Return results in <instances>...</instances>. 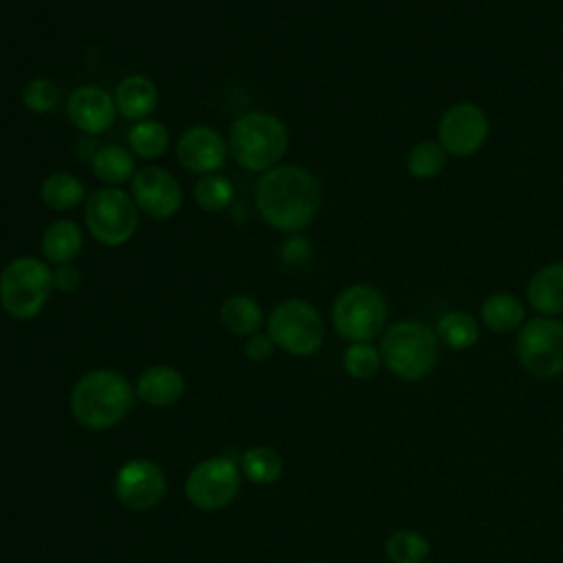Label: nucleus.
I'll list each match as a JSON object with an SVG mask.
<instances>
[{
    "label": "nucleus",
    "mask_w": 563,
    "mask_h": 563,
    "mask_svg": "<svg viewBox=\"0 0 563 563\" xmlns=\"http://www.w3.org/2000/svg\"><path fill=\"white\" fill-rule=\"evenodd\" d=\"M321 183L299 163H279L255 183V209L266 227L279 233H299L321 209Z\"/></svg>",
    "instance_id": "obj_1"
},
{
    "label": "nucleus",
    "mask_w": 563,
    "mask_h": 563,
    "mask_svg": "<svg viewBox=\"0 0 563 563\" xmlns=\"http://www.w3.org/2000/svg\"><path fill=\"white\" fill-rule=\"evenodd\" d=\"M132 402V385L123 374L108 367L86 372L70 391V411L75 420L90 431H106L119 424Z\"/></svg>",
    "instance_id": "obj_2"
},
{
    "label": "nucleus",
    "mask_w": 563,
    "mask_h": 563,
    "mask_svg": "<svg viewBox=\"0 0 563 563\" xmlns=\"http://www.w3.org/2000/svg\"><path fill=\"white\" fill-rule=\"evenodd\" d=\"M229 154L246 172L264 174L277 167L288 150V125L273 112L253 110L240 114L229 128Z\"/></svg>",
    "instance_id": "obj_3"
},
{
    "label": "nucleus",
    "mask_w": 563,
    "mask_h": 563,
    "mask_svg": "<svg viewBox=\"0 0 563 563\" xmlns=\"http://www.w3.org/2000/svg\"><path fill=\"white\" fill-rule=\"evenodd\" d=\"M53 290V268L44 257L18 255L0 271V308L15 321L35 319Z\"/></svg>",
    "instance_id": "obj_4"
},
{
    "label": "nucleus",
    "mask_w": 563,
    "mask_h": 563,
    "mask_svg": "<svg viewBox=\"0 0 563 563\" xmlns=\"http://www.w3.org/2000/svg\"><path fill=\"white\" fill-rule=\"evenodd\" d=\"M440 341L435 330L420 321H398L380 339V358L385 367L402 380L424 378L438 361Z\"/></svg>",
    "instance_id": "obj_5"
},
{
    "label": "nucleus",
    "mask_w": 563,
    "mask_h": 563,
    "mask_svg": "<svg viewBox=\"0 0 563 563\" xmlns=\"http://www.w3.org/2000/svg\"><path fill=\"white\" fill-rule=\"evenodd\" d=\"M139 207L123 187H97L86 196L84 222L99 244L117 249L128 244L139 229Z\"/></svg>",
    "instance_id": "obj_6"
},
{
    "label": "nucleus",
    "mask_w": 563,
    "mask_h": 563,
    "mask_svg": "<svg viewBox=\"0 0 563 563\" xmlns=\"http://www.w3.org/2000/svg\"><path fill=\"white\" fill-rule=\"evenodd\" d=\"M330 319L339 336L350 343H369L387 321V301L369 284L345 286L332 301Z\"/></svg>",
    "instance_id": "obj_7"
},
{
    "label": "nucleus",
    "mask_w": 563,
    "mask_h": 563,
    "mask_svg": "<svg viewBox=\"0 0 563 563\" xmlns=\"http://www.w3.org/2000/svg\"><path fill=\"white\" fill-rule=\"evenodd\" d=\"M266 332L275 347L292 356H312L323 345L325 323L321 312L310 301L295 297L279 301L271 310Z\"/></svg>",
    "instance_id": "obj_8"
},
{
    "label": "nucleus",
    "mask_w": 563,
    "mask_h": 563,
    "mask_svg": "<svg viewBox=\"0 0 563 563\" xmlns=\"http://www.w3.org/2000/svg\"><path fill=\"white\" fill-rule=\"evenodd\" d=\"M517 358L523 369L539 378L563 374V321L554 317L528 319L517 334Z\"/></svg>",
    "instance_id": "obj_9"
},
{
    "label": "nucleus",
    "mask_w": 563,
    "mask_h": 563,
    "mask_svg": "<svg viewBox=\"0 0 563 563\" xmlns=\"http://www.w3.org/2000/svg\"><path fill=\"white\" fill-rule=\"evenodd\" d=\"M240 490L238 464L229 457L213 455L196 464L185 479V497L200 510L227 508Z\"/></svg>",
    "instance_id": "obj_10"
},
{
    "label": "nucleus",
    "mask_w": 563,
    "mask_h": 563,
    "mask_svg": "<svg viewBox=\"0 0 563 563\" xmlns=\"http://www.w3.org/2000/svg\"><path fill=\"white\" fill-rule=\"evenodd\" d=\"M490 132L486 112L473 101H460L446 108L438 123V143L451 156L464 158L477 154Z\"/></svg>",
    "instance_id": "obj_11"
},
{
    "label": "nucleus",
    "mask_w": 563,
    "mask_h": 563,
    "mask_svg": "<svg viewBox=\"0 0 563 563\" xmlns=\"http://www.w3.org/2000/svg\"><path fill=\"white\" fill-rule=\"evenodd\" d=\"M130 183V194L143 216L152 220H169L180 211L185 200L183 187L169 169L161 165H145L136 169Z\"/></svg>",
    "instance_id": "obj_12"
},
{
    "label": "nucleus",
    "mask_w": 563,
    "mask_h": 563,
    "mask_svg": "<svg viewBox=\"0 0 563 563\" xmlns=\"http://www.w3.org/2000/svg\"><path fill=\"white\" fill-rule=\"evenodd\" d=\"M167 482L161 466L152 460L134 457L125 462L114 475L117 499L136 512L152 510L163 501Z\"/></svg>",
    "instance_id": "obj_13"
},
{
    "label": "nucleus",
    "mask_w": 563,
    "mask_h": 563,
    "mask_svg": "<svg viewBox=\"0 0 563 563\" xmlns=\"http://www.w3.org/2000/svg\"><path fill=\"white\" fill-rule=\"evenodd\" d=\"M229 156L227 139L213 125H191L176 141L178 163L198 176L216 174L224 167Z\"/></svg>",
    "instance_id": "obj_14"
},
{
    "label": "nucleus",
    "mask_w": 563,
    "mask_h": 563,
    "mask_svg": "<svg viewBox=\"0 0 563 563\" xmlns=\"http://www.w3.org/2000/svg\"><path fill=\"white\" fill-rule=\"evenodd\" d=\"M66 114L79 132L103 134L112 128L119 112L114 97L106 88L97 84H81L68 95Z\"/></svg>",
    "instance_id": "obj_15"
},
{
    "label": "nucleus",
    "mask_w": 563,
    "mask_h": 563,
    "mask_svg": "<svg viewBox=\"0 0 563 563\" xmlns=\"http://www.w3.org/2000/svg\"><path fill=\"white\" fill-rule=\"evenodd\" d=\"M112 97H114L117 112L132 123L150 119L158 106L156 84L147 75H141V73L125 75L117 84Z\"/></svg>",
    "instance_id": "obj_16"
},
{
    "label": "nucleus",
    "mask_w": 563,
    "mask_h": 563,
    "mask_svg": "<svg viewBox=\"0 0 563 563\" xmlns=\"http://www.w3.org/2000/svg\"><path fill=\"white\" fill-rule=\"evenodd\" d=\"M134 394L152 407H172L185 394V378L172 365H152L141 372Z\"/></svg>",
    "instance_id": "obj_17"
},
{
    "label": "nucleus",
    "mask_w": 563,
    "mask_h": 563,
    "mask_svg": "<svg viewBox=\"0 0 563 563\" xmlns=\"http://www.w3.org/2000/svg\"><path fill=\"white\" fill-rule=\"evenodd\" d=\"M81 249L84 229L70 218L53 220L40 238V253L53 266L75 264V260L81 255Z\"/></svg>",
    "instance_id": "obj_18"
},
{
    "label": "nucleus",
    "mask_w": 563,
    "mask_h": 563,
    "mask_svg": "<svg viewBox=\"0 0 563 563\" xmlns=\"http://www.w3.org/2000/svg\"><path fill=\"white\" fill-rule=\"evenodd\" d=\"M528 303L539 317L563 314V262L541 266L528 282Z\"/></svg>",
    "instance_id": "obj_19"
},
{
    "label": "nucleus",
    "mask_w": 563,
    "mask_h": 563,
    "mask_svg": "<svg viewBox=\"0 0 563 563\" xmlns=\"http://www.w3.org/2000/svg\"><path fill=\"white\" fill-rule=\"evenodd\" d=\"M92 176L106 187H121L136 174L134 154L121 145H103L92 154Z\"/></svg>",
    "instance_id": "obj_20"
},
{
    "label": "nucleus",
    "mask_w": 563,
    "mask_h": 563,
    "mask_svg": "<svg viewBox=\"0 0 563 563\" xmlns=\"http://www.w3.org/2000/svg\"><path fill=\"white\" fill-rule=\"evenodd\" d=\"M220 323L227 332L235 336H251L260 332L264 323V312L262 306L249 297V295H231L222 301L220 306Z\"/></svg>",
    "instance_id": "obj_21"
},
{
    "label": "nucleus",
    "mask_w": 563,
    "mask_h": 563,
    "mask_svg": "<svg viewBox=\"0 0 563 563\" xmlns=\"http://www.w3.org/2000/svg\"><path fill=\"white\" fill-rule=\"evenodd\" d=\"M479 317L488 330L506 334L526 323V308L510 292H493L482 301Z\"/></svg>",
    "instance_id": "obj_22"
},
{
    "label": "nucleus",
    "mask_w": 563,
    "mask_h": 563,
    "mask_svg": "<svg viewBox=\"0 0 563 563\" xmlns=\"http://www.w3.org/2000/svg\"><path fill=\"white\" fill-rule=\"evenodd\" d=\"M84 183L70 172H53L40 185V200L51 211H70L86 202Z\"/></svg>",
    "instance_id": "obj_23"
},
{
    "label": "nucleus",
    "mask_w": 563,
    "mask_h": 563,
    "mask_svg": "<svg viewBox=\"0 0 563 563\" xmlns=\"http://www.w3.org/2000/svg\"><path fill=\"white\" fill-rule=\"evenodd\" d=\"M130 152L143 161L161 158L169 147V130L158 119H143L136 121L128 132Z\"/></svg>",
    "instance_id": "obj_24"
},
{
    "label": "nucleus",
    "mask_w": 563,
    "mask_h": 563,
    "mask_svg": "<svg viewBox=\"0 0 563 563\" xmlns=\"http://www.w3.org/2000/svg\"><path fill=\"white\" fill-rule=\"evenodd\" d=\"M435 336L451 350H468L479 339V325L473 314L464 310H449L435 321Z\"/></svg>",
    "instance_id": "obj_25"
},
{
    "label": "nucleus",
    "mask_w": 563,
    "mask_h": 563,
    "mask_svg": "<svg viewBox=\"0 0 563 563\" xmlns=\"http://www.w3.org/2000/svg\"><path fill=\"white\" fill-rule=\"evenodd\" d=\"M194 200L202 211H209V213L227 211L235 200L233 180L222 172L200 176L194 185Z\"/></svg>",
    "instance_id": "obj_26"
},
{
    "label": "nucleus",
    "mask_w": 563,
    "mask_h": 563,
    "mask_svg": "<svg viewBox=\"0 0 563 563\" xmlns=\"http://www.w3.org/2000/svg\"><path fill=\"white\" fill-rule=\"evenodd\" d=\"M240 471L249 482L266 486L282 477L284 462L271 446H251L240 457Z\"/></svg>",
    "instance_id": "obj_27"
},
{
    "label": "nucleus",
    "mask_w": 563,
    "mask_h": 563,
    "mask_svg": "<svg viewBox=\"0 0 563 563\" xmlns=\"http://www.w3.org/2000/svg\"><path fill=\"white\" fill-rule=\"evenodd\" d=\"M385 554L391 563H424L429 556V541L416 530L400 528L387 537Z\"/></svg>",
    "instance_id": "obj_28"
},
{
    "label": "nucleus",
    "mask_w": 563,
    "mask_h": 563,
    "mask_svg": "<svg viewBox=\"0 0 563 563\" xmlns=\"http://www.w3.org/2000/svg\"><path fill=\"white\" fill-rule=\"evenodd\" d=\"M446 167V152L438 141H418L407 154V172L413 178H435Z\"/></svg>",
    "instance_id": "obj_29"
},
{
    "label": "nucleus",
    "mask_w": 563,
    "mask_h": 563,
    "mask_svg": "<svg viewBox=\"0 0 563 563\" xmlns=\"http://www.w3.org/2000/svg\"><path fill=\"white\" fill-rule=\"evenodd\" d=\"M22 106L33 114H48L59 106V86L48 77H33L22 86Z\"/></svg>",
    "instance_id": "obj_30"
},
{
    "label": "nucleus",
    "mask_w": 563,
    "mask_h": 563,
    "mask_svg": "<svg viewBox=\"0 0 563 563\" xmlns=\"http://www.w3.org/2000/svg\"><path fill=\"white\" fill-rule=\"evenodd\" d=\"M380 363V352L372 343H350L343 352V369L358 380L372 378L378 372Z\"/></svg>",
    "instance_id": "obj_31"
},
{
    "label": "nucleus",
    "mask_w": 563,
    "mask_h": 563,
    "mask_svg": "<svg viewBox=\"0 0 563 563\" xmlns=\"http://www.w3.org/2000/svg\"><path fill=\"white\" fill-rule=\"evenodd\" d=\"M279 257L288 266H295V268L306 266L312 257V244L303 235L292 233L279 244Z\"/></svg>",
    "instance_id": "obj_32"
},
{
    "label": "nucleus",
    "mask_w": 563,
    "mask_h": 563,
    "mask_svg": "<svg viewBox=\"0 0 563 563\" xmlns=\"http://www.w3.org/2000/svg\"><path fill=\"white\" fill-rule=\"evenodd\" d=\"M273 352H275V343L268 336V332H255L244 341V354L251 361H266L273 356Z\"/></svg>",
    "instance_id": "obj_33"
},
{
    "label": "nucleus",
    "mask_w": 563,
    "mask_h": 563,
    "mask_svg": "<svg viewBox=\"0 0 563 563\" xmlns=\"http://www.w3.org/2000/svg\"><path fill=\"white\" fill-rule=\"evenodd\" d=\"M81 286V271L75 264L53 268V288L59 292H75Z\"/></svg>",
    "instance_id": "obj_34"
},
{
    "label": "nucleus",
    "mask_w": 563,
    "mask_h": 563,
    "mask_svg": "<svg viewBox=\"0 0 563 563\" xmlns=\"http://www.w3.org/2000/svg\"><path fill=\"white\" fill-rule=\"evenodd\" d=\"M424 563H427V561H424Z\"/></svg>",
    "instance_id": "obj_35"
}]
</instances>
